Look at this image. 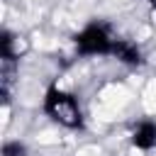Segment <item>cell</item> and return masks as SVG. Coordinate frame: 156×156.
<instances>
[{
	"label": "cell",
	"instance_id": "obj_5",
	"mask_svg": "<svg viewBox=\"0 0 156 156\" xmlns=\"http://www.w3.org/2000/svg\"><path fill=\"white\" fill-rule=\"evenodd\" d=\"M15 44H17V37L10 32V29H2L0 32V56L5 63H12L20 58V54L15 51Z\"/></svg>",
	"mask_w": 156,
	"mask_h": 156
},
{
	"label": "cell",
	"instance_id": "obj_4",
	"mask_svg": "<svg viewBox=\"0 0 156 156\" xmlns=\"http://www.w3.org/2000/svg\"><path fill=\"white\" fill-rule=\"evenodd\" d=\"M112 56H117V58H119L122 63H127V66H141V63H144L141 49H139L134 41H127V39H115Z\"/></svg>",
	"mask_w": 156,
	"mask_h": 156
},
{
	"label": "cell",
	"instance_id": "obj_6",
	"mask_svg": "<svg viewBox=\"0 0 156 156\" xmlns=\"http://www.w3.org/2000/svg\"><path fill=\"white\" fill-rule=\"evenodd\" d=\"M2 156H27V146L22 141H5L2 144Z\"/></svg>",
	"mask_w": 156,
	"mask_h": 156
},
{
	"label": "cell",
	"instance_id": "obj_1",
	"mask_svg": "<svg viewBox=\"0 0 156 156\" xmlns=\"http://www.w3.org/2000/svg\"><path fill=\"white\" fill-rule=\"evenodd\" d=\"M41 110H44V115L49 119H54L56 124H61L66 129H83V110H80V102L68 90H61V88L51 85L44 93Z\"/></svg>",
	"mask_w": 156,
	"mask_h": 156
},
{
	"label": "cell",
	"instance_id": "obj_7",
	"mask_svg": "<svg viewBox=\"0 0 156 156\" xmlns=\"http://www.w3.org/2000/svg\"><path fill=\"white\" fill-rule=\"evenodd\" d=\"M146 2H149V5H151V10L156 12V0H146Z\"/></svg>",
	"mask_w": 156,
	"mask_h": 156
},
{
	"label": "cell",
	"instance_id": "obj_2",
	"mask_svg": "<svg viewBox=\"0 0 156 156\" xmlns=\"http://www.w3.org/2000/svg\"><path fill=\"white\" fill-rule=\"evenodd\" d=\"M73 41H76V51L80 56H112V46H115V39L110 37L107 27L98 24V22L85 24L73 37Z\"/></svg>",
	"mask_w": 156,
	"mask_h": 156
},
{
	"label": "cell",
	"instance_id": "obj_3",
	"mask_svg": "<svg viewBox=\"0 0 156 156\" xmlns=\"http://www.w3.org/2000/svg\"><path fill=\"white\" fill-rule=\"evenodd\" d=\"M132 146L141 149V151H149L156 146V122L154 119H144L134 127L132 132Z\"/></svg>",
	"mask_w": 156,
	"mask_h": 156
}]
</instances>
